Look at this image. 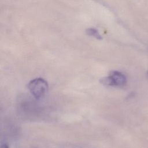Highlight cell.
<instances>
[{"label": "cell", "mask_w": 148, "mask_h": 148, "mask_svg": "<svg viewBox=\"0 0 148 148\" xmlns=\"http://www.w3.org/2000/svg\"><path fill=\"white\" fill-rule=\"evenodd\" d=\"M1 148H9L8 144L7 143H2L1 145Z\"/></svg>", "instance_id": "obj_4"}, {"label": "cell", "mask_w": 148, "mask_h": 148, "mask_svg": "<svg viewBox=\"0 0 148 148\" xmlns=\"http://www.w3.org/2000/svg\"><path fill=\"white\" fill-rule=\"evenodd\" d=\"M87 33L89 36H93L97 39H101L102 36L98 32V29L94 28H90L87 29Z\"/></svg>", "instance_id": "obj_3"}, {"label": "cell", "mask_w": 148, "mask_h": 148, "mask_svg": "<svg viewBox=\"0 0 148 148\" xmlns=\"http://www.w3.org/2000/svg\"><path fill=\"white\" fill-rule=\"evenodd\" d=\"M101 82L105 85L120 87L126 84L127 78L122 72L113 71L109 73L108 76L102 79Z\"/></svg>", "instance_id": "obj_2"}, {"label": "cell", "mask_w": 148, "mask_h": 148, "mask_svg": "<svg viewBox=\"0 0 148 148\" xmlns=\"http://www.w3.org/2000/svg\"><path fill=\"white\" fill-rule=\"evenodd\" d=\"M146 77H147V80H148V71L146 72Z\"/></svg>", "instance_id": "obj_5"}, {"label": "cell", "mask_w": 148, "mask_h": 148, "mask_svg": "<svg viewBox=\"0 0 148 148\" xmlns=\"http://www.w3.org/2000/svg\"><path fill=\"white\" fill-rule=\"evenodd\" d=\"M28 88L33 97L38 100L43 98L49 90L47 82L42 78H36L31 80L28 84Z\"/></svg>", "instance_id": "obj_1"}]
</instances>
